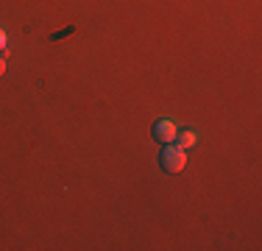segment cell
I'll return each mask as SVG.
<instances>
[{
    "label": "cell",
    "mask_w": 262,
    "mask_h": 251,
    "mask_svg": "<svg viewBox=\"0 0 262 251\" xmlns=\"http://www.w3.org/2000/svg\"><path fill=\"white\" fill-rule=\"evenodd\" d=\"M159 165L165 173H182L184 165H187V156H184V148H179L176 142H167L159 154Z\"/></svg>",
    "instance_id": "obj_1"
},
{
    "label": "cell",
    "mask_w": 262,
    "mask_h": 251,
    "mask_svg": "<svg viewBox=\"0 0 262 251\" xmlns=\"http://www.w3.org/2000/svg\"><path fill=\"white\" fill-rule=\"evenodd\" d=\"M176 134H179V129H176V123H173V120H157V123H154V140L162 142V145L176 142Z\"/></svg>",
    "instance_id": "obj_2"
},
{
    "label": "cell",
    "mask_w": 262,
    "mask_h": 251,
    "mask_svg": "<svg viewBox=\"0 0 262 251\" xmlns=\"http://www.w3.org/2000/svg\"><path fill=\"white\" fill-rule=\"evenodd\" d=\"M195 142H198V137H195V131H192V129H184V131H179V134H176V145L184 148V151L192 148Z\"/></svg>",
    "instance_id": "obj_3"
},
{
    "label": "cell",
    "mask_w": 262,
    "mask_h": 251,
    "mask_svg": "<svg viewBox=\"0 0 262 251\" xmlns=\"http://www.w3.org/2000/svg\"><path fill=\"white\" fill-rule=\"evenodd\" d=\"M6 45H9V36H6V31H3V28H0V53L6 50Z\"/></svg>",
    "instance_id": "obj_4"
},
{
    "label": "cell",
    "mask_w": 262,
    "mask_h": 251,
    "mask_svg": "<svg viewBox=\"0 0 262 251\" xmlns=\"http://www.w3.org/2000/svg\"><path fill=\"white\" fill-rule=\"evenodd\" d=\"M3 73H6V59H3V53H0V78H3Z\"/></svg>",
    "instance_id": "obj_5"
}]
</instances>
